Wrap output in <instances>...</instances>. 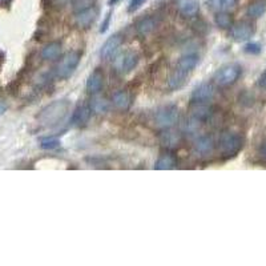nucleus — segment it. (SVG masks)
<instances>
[{
	"label": "nucleus",
	"instance_id": "nucleus-1",
	"mask_svg": "<svg viewBox=\"0 0 266 266\" xmlns=\"http://www.w3.org/2000/svg\"><path fill=\"white\" fill-rule=\"evenodd\" d=\"M199 55L197 54H186L181 56V59L177 63L175 71L172 72L171 78H169V87L172 89H179L184 85L185 79L190 72L196 68V65L199 64Z\"/></svg>",
	"mask_w": 266,
	"mask_h": 266
},
{
	"label": "nucleus",
	"instance_id": "nucleus-2",
	"mask_svg": "<svg viewBox=\"0 0 266 266\" xmlns=\"http://www.w3.org/2000/svg\"><path fill=\"white\" fill-rule=\"evenodd\" d=\"M220 151L223 153L224 157H233L236 156L244 147L243 136L237 132L225 131L223 135L220 136Z\"/></svg>",
	"mask_w": 266,
	"mask_h": 266
},
{
	"label": "nucleus",
	"instance_id": "nucleus-3",
	"mask_svg": "<svg viewBox=\"0 0 266 266\" xmlns=\"http://www.w3.org/2000/svg\"><path fill=\"white\" fill-rule=\"evenodd\" d=\"M69 103L65 100H58L48 105L47 108L41 112L40 122L45 125H55L61 122L67 115Z\"/></svg>",
	"mask_w": 266,
	"mask_h": 266
},
{
	"label": "nucleus",
	"instance_id": "nucleus-4",
	"mask_svg": "<svg viewBox=\"0 0 266 266\" xmlns=\"http://www.w3.org/2000/svg\"><path fill=\"white\" fill-rule=\"evenodd\" d=\"M179 108L173 104L164 105L161 108L156 112L155 115V122L157 127L164 129L172 128L176 123L179 122Z\"/></svg>",
	"mask_w": 266,
	"mask_h": 266
},
{
	"label": "nucleus",
	"instance_id": "nucleus-5",
	"mask_svg": "<svg viewBox=\"0 0 266 266\" xmlns=\"http://www.w3.org/2000/svg\"><path fill=\"white\" fill-rule=\"evenodd\" d=\"M80 59L81 54L79 51H72V52L67 54L56 65V75L60 79H68L74 74L75 69L78 68Z\"/></svg>",
	"mask_w": 266,
	"mask_h": 266
},
{
	"label": "nucleus",
	"instance_id": "nucleus-6",
	"mask_svg": "<svg viewBox=\"0 0 266 266\" xmlns=\"http://www.w3.org/2000/svg\"><path fill=\"white\" fill-rule=\"evenodd\" d=\"M241 72H243V69L238 64H228L219 69V72L214 76V80L220 87H229L238 80Z\"/></svg>",
	"mask_w": 266,
	"mask_h": 266
},
{
	"label": "nucleus",
	"instance_id": "nucleus-7",
	"mask_svg": "<svg viewBox=\"0 0 266 266\" xmlns=\"http://www.w3.org/2000/svg\"><path fill=\"white\" fill-rule=\"evenodd\" d=\"M253 34H254L253 24L248 23V21H239V23L233 24L230 27V36L237 41L249 40Z\"/></svg>",
	"mask_w": 266,
	"mask_h": 266
},
{
	"label": "nucleus",
	"instance_id": "nucleus-8",
	"mask_svg": "<svg viewBox=\"0 0 266 266\" xmlns=\"http://www.w3.org/2000/svg\"><path fill=\"white\" fill-rule=\"evenodd\" d=\"M96 16H98V8L92 6V7L85 8V10L78 11L76 16H75V21L78 24V27L88 28L93 23Z\"/></svg>",
	"mask_w": 266,
	"mask_h": 266
},
{
	"label": "nucleus",
	"instance_id": "nucleus-9",
	"mask_svg": "<svg viewBox=\"0 0 266 266\" xmlns=\"http://www.w3.org/2000/svg\"><path fill=\"white\" fill-rule=\"evenodd\" d=\"M214 96V88L209 83H202L199 87L195 88L192 92V101L193 103H206V101L212 100Z\"/></svg>",
	"mask_w": 266,
	"mask_h": 266
},
{
	"label": "nucleus",
	"instance_id": "nucleus-10",
	"mask_svg": "<svg viewBox=\"0 0 266 266\" xmlns=\"http://www.w3.org/2000/svg\"><path fill=\"white\" fill-rule=\"evenodd\" d=\"M123 43V37L120 36L118 34L116 35H112L111 37L107 39L104 44H103V47L100 50V56L103 59H109L111 56H113L116 51L118 50V47L122 45Z\"/></svg>",
	"mask_w": 266,
	"mask_h": 266
},
{
	"label": "nucleus",
	"instance_id": "nucleus-11",
	"mask_svg": "<svg viewBox=\"0 0 266 266\" xmlns=\"http://www.w3.org/2000/svg\"><path fill=\"white\" fill-rule=\"evenodd\" d=\"M91 115H92L91 105L88 104L79 105L78 108L75 109L74 115H72L71 124L74 125V127H81V125H85L88 122H89Z\"/></svg>",
	"mask_w": 266,
	"mask_h": 266
},
{
	"label": "nucleus",
	"instance_id": "nucleus-12",
	"mask_svg": "<svg viewBox=\"0 0 266 266\" xmlns=\"http://www.w3.org/2000/svg\"><path fill=\"white\" fill-rule=\"evenodd\" d=\"M176 4L180 14L186 17L196 16L200 10L199 0H176Z\"/></svg>",
	"mask_w": 266,
	"mask_h": 266
},
{
	"label": "nucleus",
	"instance_id": "nucleus-13",
	"mask_svg": "<svg viewBox=\"0 0 266 266\" xmlns=\"http://www.w3.org/2000/svg\"><path fill=\"white\" fill-rule=\"evenodd\" d=\"M103 81H104V75L100 69H94L91 75H89V78L87 80V84H85V88H87V92L88 93H98L100 92L101 87H103Z\"/></svg>",
	"mask_w": 266,
	"mask_h": 266
},
{
	"label": "nucleus",
	"instance_id": "nucleus-14",
	"mask_svg": "<svg viewBox=\"0 0 266 266\" xmlns=\"http://www.w3.org/2000/svg\"><path fill=\"white\" fill-rule=\"evenodd\" d=\"M61 54V43L60 41H52L48 43L41 51V58L44 60H56Z\"/></svg>",
	"mask_w": 266,
	"mask_h": 266
},
{
	"label": "nucleus",
	"instance_id": "nucleus-15",
	"mask_svg": "<svg viewBox=\"0 0 266 266\" xmlns=\"http://www.w3.org/2000/svg\"><path fill=\"white\" fill-rule=\"evenodd\" d=\"M177 165V160L172 153H164L158 157V160L155 164V169L157 171H171V169L176 168Z\"/></svg>",
	"mask_w": 266,
	"mask_h": 266
},
{
	"label": "nucleus",
	"instance_id": "nucleus-16",
	"mask_svg": "<svg viewBox=\"0 0 266 266\" xmlns=\"http://www.w3.org/2000/svg\"><path fill=\"white\" fill-rule=\"evenodd\" d=\"M195 148L200 155H209V153H212L213 148H214V141L210 136H201L200 138H197Z\"/></svg>",
	"mask_w": 266,
	"mask_h": 266
},
{
	"label": "nucleus",
	"instance_id": "nucleus-17",
	"mask_svg": "<svg viewBox=\"0 0 266 266\" xmlns=\"http://www.w3.org/2000/svg\"><path fill=\"white\" fill-rule=\"evenodd\" d=\"M112 101L117 109L120 111H127V109L131 107V96H129L128 92L125 91H118L113 94Z\"/></svg>",
	"mask_w": 266,
	"mask_h": 266
},
{
	"label": "nucleus",
	"instance_id": "nucleus-18",
	"mask_svg": "<svg viewBox=\"0 0 266 266\" xmlns=\"http://www.w3.org/2000/svg\"><path fill=\"white\" fill-rule=\"evenodd\" d=\"M266 11V2L265 0H256L253 3L249 4V7L246 10V14L248 16L252 17V19H258V17L262 16Z\"/></svg>",
	"mask_w": 266,
	"mask_h": 266
},
{
	"label": "nucleus",
	"instance_id": "nucleus-19",
	"mask_svg": "<svg viewBox=\"0 0 266 266\" xmlns=\"http://www.w3.org/2000/svg\"><path fill=\"white\" fill-rule=\"evenodd\" d=\"M137 63H138L137 54H135V52H129V54H127L124 56V59H123V63H122L123 72H124V74H129V72H132L136 68Z\"/></svg>",
	"mask_w": 266,
	"mask_h": 266
},
{
	"label": "nucleus",
	"instance_id": "nucleus-20",
	"mask_svg": "<svg viewBox=\"0 0 266 266\" xmlns=\"http://www.w3.org/2000/svg\"><path fill=\"white\" fill-rule=\"evenodd\" d=\"M156 28V20L153 17H144L137 23V31L140 35H148Z\"/></svg>",
	"mask_w": 266,
	"mask_h": 266
},
{
	"label": "nucleus",
	"instance_id": "nucleus-21",
	"mask_svg": "<svg viewBox=\"0 0 266 266\" xmlns=\"http://www.w3.org/2000/svg\"><path fill=\"white\" fill-rule=\"evenodd\" d=\"M214 20H216V24L219 26L220 28H223V30H228L233 26V19H232V15H229L226 11H223V12H219L214 17Z\"/></svg>",
	"mask_w": 266,
	"mask_h": 266
},
{
	"label": "nucleus",
	"instance_id": "nucleus-22",
	"mask_svg": "<svg viewBox=\"0 0 266 266\" xmlns=\"http://www.w3.org/2000/svg\"><path fill=\"white\" fill-rule=\"evenodd\" d=\"M210 4L217 12H223L230 10L236 4V0H210Z\"/></svg>",
	"mask_w": 266,
	"mask_h": 266
},
{
	"label": "nucleus",
	"instance_id": "nucleus-23",
	"mask_svg": "<svg viewBox=\"0 0 266 266\" xmlns=\"http://www.w3.org/2000/svg\"><path fill=\"white\" fill-rule=\"evenodd\" d=\"M179 141H180V137L176 132L166 131L161 135V142L164 145H166V147H173V145H176Z\"/></svg>",
	"mask_w": 266,
	"mask_h": 266
},
{
	"label": "nucleus",
	"instance_id": "nucleus-24",
	"mask_svg": "<svg viewBox=\"0 0 266 266\" xmlns=\"http://www.w3.org/2000/svg\"><path fill=\"white\" fill-rule=\"evenodd\" d=\"M40 147L47 151H52L60 147V141L56 137H44L40 140Z\"/></svg>",
	"mask_w": 266,
	"mask_h": 266
},
{
	"label": "nucleus",
	"instance_id": "nucleus-25",
	"mask_svg": "<svg viewBox=\"0 0 266 266\" xmlns=\"http://www.w3.org/2000/svg\"><path fill=\"white\" fill-rule=\"evenodd\" d=\"M91 108H92V111L98 112V113L105 112L107 111V101L101 100V99H96V100L92 101Z\"/></svg>",
	"mask_w": 266,
	"mask_h": 266
},
{
	"label": "nucleus",
	"instance_id": "nucleus-26",
	"mask_svg": "<svg viewBox=\"0 0 266 266\" xmlns=\"http://www.w3.org/2000/svg\"><path fill=\"white\" fill-rule=\"evenodd\" d=\"M245 52L249 55H258L261 52V45L258 43H248L245 45Z\"/></svg>",
	"mask_w": 266,
	"mask_h": 266
},
{
	"label": "nucleus",
	"instance_id": "nucleus-27",
	"mask_svg": "<svg viewBox=\"0 0 266 266\" xmlns=\"http://www.w3.org/2000/svg\"><path fill=\"white\" fill-rule=\"evenodd\" d=\"M144 3H145V0H131L128 11L129 12H135V11H137Z\"/></svg>",
	"mask_w": 266,
	"mask_h": 266
},
{
	"label": "nucleus",
	"instance_id": "nucleus-28",
	"mask_svg": "<svg viewBox=\"0 0 266 266\" xmlns=\"http://www.w3.org/2000/svg\"><path fill=\"white\" fill-rule=\"evenodd\" d=\"M111 17H112V12H108L107 16H105V20L103 21V24H101L100 34H105V32H107V30H108L109 27V23H111Z\"/></svg>",
	"mask_w": 266,
	"mask_h": 266
},
{
	"label": "nucleus",
	"instance_id": "nucleus-29",
	"mask_svg": "<svg viewBox=\"0 0 266 266\" xmlns=\"http://www.w3.org/2000/svg\"><path fill=\"white\" fill-rule=\"evenodd\" d=\"M258 87L262 88V89H266V69L261 74V76H259Z\"/></svg>",
	"mask_w": 266,
	"mask_h": 266
},
{
	"label": "nucleus",
	"instance_id": "nucleus-30",
	"mask_svg": "<svg viewBox=\"0 0 266 266\" xmlns=\"http://www.w3.org/2000/svg\"><path fill=\"white\" fill-rule=\"evenodd\" d=\"M259 156L266 161V140L261 144V147H259Z\"/></svg>",
	"mask_w": 266,
	"mask_h": 266
},
{
	"label": "nucleus",
	"instance_id": "nucleus-31",
	"mask_svg": "<svg viewBox=\"0 0 266 266\" xmlns=\"http://www.w3.org/2000/svg\"><path fill=\"white\" fill-rule=\"evenodd\" d=\"M6 111H7V105H6V103H4V101L0 100V116L3 115Z\"/></svg>",
	"mask_w": 266,
	"mask_h": 266
},
{
	"label": "nucleus",
	"instance_id": "nucleus-32",
	"mask_svg": "<svg viewBox=\"0 0 266 266\" xmlns=\"http://www.w3.org/2000/svg\"><path fill=\"white\" fill-rule=\"evenodd\" d=\"M118 2H120V0H109L108 4H109V6H115V4L118 3Z\"/></svg>",
	"mask_w": 266,
	"mask_h": 266
},
{
	"label": "nucleus",
	"instance_id": "nucleus-33",
	"mask_svg": "<svg viewBox=\"0 0 266 266\" xmlns=\"http://www.w3.org/2000/svg\"><path fill=\"white\" fill-rule=\"evenodd\" d=\"M0 2H2V3H3V2H7V0H0Z\"/></svg>",
	"mask_w": 266,
	"mask_h": 266
}]
</instances>
